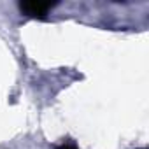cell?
<instances>
[{
	"label": "cell",
	"instance_id": "1",
	"mask_svg": "<svg viewBox=\"0 0 149 149\" xmlns=\"http://www.w3.org/2000/svg\"><path fill=\"white\" fill-rule=\"evenodd\" d=\"M56 4H51V2H35V0H30V2H19V11L25 14V16H30V18H39V19H44L46 14L54 7Z\"/></svg>",
	"mask_w": 149,
	"mask_h": 149
},
{
	"label": "cell",
	"instance_id": "2",
	"mask_svg": "<svg viewBox=\"0 0 149 149\" xmlns=\"http://www.w3.org/2000/svg\"><path fill=\"white\" fill-rule=\"evenodd\" d=\"M58 149H77L74 144H70V142H63V144H60L58 146Z\"/></svg>",
	"mask_w": 149,
	"mask_h": 149
}]
</instances>
